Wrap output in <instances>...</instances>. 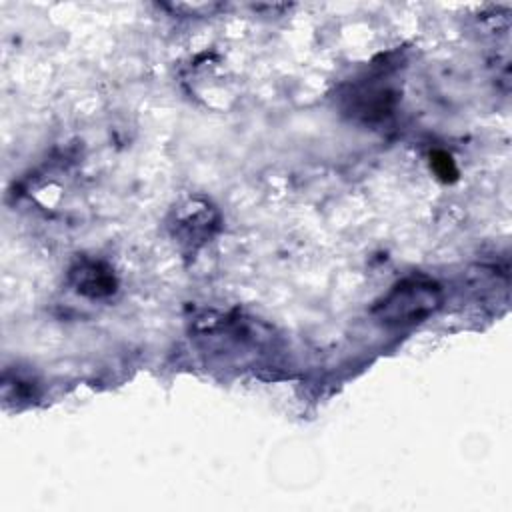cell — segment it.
<instances>
[{
	"label": "cell",
	"mask_w": 512,
	"mask_h": 512,
	"mask_svg": "<svg viewBox=\"0 0 512 512\" xmlns=\"http://www.w3.org/2000/svg\"><path fill=\"white\" fill-rule=\"evenodd\" d=\"M440 304V290L434 282L424 278H408L394 286L378 304L380 316L388 322L404 324L418 322L436 310Z\"/></svg>",
	"instance_id": "6da1fadb"
}]
</instances>
